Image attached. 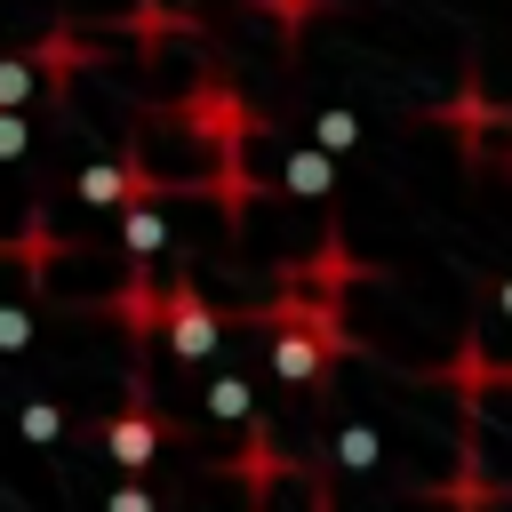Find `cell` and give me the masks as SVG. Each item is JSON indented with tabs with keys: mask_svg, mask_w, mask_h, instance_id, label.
I'll use <instances>...</instances> for the list:
<instances>
[{
	"mask_svg": "<svg viewBox=\"0 0 512 512\" xmlns=\"http://www.w3.org/2000/svg\"><path fill=\"white\" fill-rule=\"evenodd\" d=\"M168 432H176V424L160 416V400H152V376L136 368V376H128V400L104 416V432H96V440H104V456H112L120 472H144V464L160 456V440H168Z\"/></svg>",
	"mask_w": 512,
	"mask_h": 512,
	"instance_id": "obj_1",
	"label": "cell"
},
{
	"mask_svg": "<svg viewBox=\"0 0 512 512\" xmlns=\"http://www.w3.org/2000/svg\"><path fill=\"white\" fill-rule=\"evenodd\" d=\"M168 120H184L200 144H216V152H232V144H248V136H264V120L240 104V88H224V80H200L192 96H176L168 104Z\"/></svg>",
	"mask_w": 512,
	"mask_h": 512,
	"instance_id": "obj_2",
	"label": "cell"
},
{
	"mask_svg": "<svg viewBox=\"0 0 512 512\" xmlns=\"http://www.w3.org/2000/svg\"><path fill=\"white\" fill-rule=\"evenodd\" d=\"M160 336H168V352L192 368V360H208V352H216V336H224V312H216V304H208L192 280H168V328H160Z\"/></svg>",
	"mask_w": 512,
	"mask_h": 512,
	"instance_id": "obj_3",
	"label": "cell"
},
{
	"mask_svg": "<svg viewBox=\"0 0 512 512\" xmlns=\"http://www.w3.org/2000/svg\"><path fill=\"white\" fill-rule=\"evenodd\" d=\"M104 312H112V328H120L128 344H152V336L168 328V288H152L144 264H128V288H112Z\"/></svg>",
	"mask_w": 512,
	"mask_h": 512,
	"instance_id": "obj_4",
	"label": "cell"
},
{
	"mask_svg": "<svg viewBox=\"0 0 512 512\" xmlns=\"http://www.w3.org/2000/svg\"><path fill=\"white\" fill-rule=\"evenodd\" d=\"M280 472H288V456H280L272 424H264V416H256V424H240V456H232V480H240L248 496H264V488H280Z\"/></svg>",
	"mask_w": 512,
	"mask_h": 512,
	"instance_id": "obj_5",
	"label": "cell"
},
{
	"mask_svg": "<svg viewBox=\"0 0 512 512\" xmlns=\"http://www.w3.org/2000/svg\"><path fill=\"white\" fill-rule=\"evenodd\" d=\"M280 192H296V200H328L336 192V152L312 136V144H288L280 152Z\"/></svg>",
	"mask_w": 512,
	"mask_h": 512,
	"instance_id": "obj_6",
	"label": "cell"
},
{
	"mask_svg": "<svg viewBox=\"0 0 512 512\" xmlns=\"http://www.w3.org/2000/svg\"><path fill=\"white\" fill-rule=\"evenodd\" d=\"M120 256H128V264L168 256V216H160V192H144V200H128V208H120Z\"/></svg>",
	"mask_w": 512,
	"mask_h": 512,
	"instance_id": "obj_7",
	"label": "cell"
},
{
	"mask_svg": "<svg viewBox=\"0 0 512 512\" xmlns=\"http://www.w3.org/2000/svg\"><path fill=\"white\" fill-rule=\"evenodd\" d=\"M208 424H256V376H240V368L208 376Z\"/></svg>",
	"mask_w": 512,
	"mask_h": 512,
	"instance_id": "obj_8",
	"label": "cell"
},
{
	"mask_svg": "<svg viewBox=\"0 0 512 512\" xmlns=\"http://www.w3.org/2000/svg\"><path fill=\"white\" fill-rule=\"evenodd\" d=\"M48 256H72V240H56V232H48V216H32V224L8 240V264H16L24 280H40V272H48Z\"/></svg>",
	"mask_w": 512,
	"mask_h": 512,
	"instance_id": "obj_9",
	"label": "cell"
},
{
	"mask_svg": "<svg viewBox=\"0 0 512 512\" xmlns=\"http://www.w3.org/2000/svg\"><path fill=\"white\" fill-rule=\"evenodd\" d=\"M376 456H384V440H376V424H360V416H344V424H336V440H328V464H336V472H368Z\"/></svg>",
	"mask_w": 512,
	"mask_h": 512,
	"instance_id": "obj_10",
	"label": "cell"
},
{
	"mask_svg": "<svg viewBox=\"0 0 512 512\" xmlns=\"http://www.w3.org/2000/svg\"><path fill=\"white\" fill-rule=\"evenodd\" d=\"M32 56H40V72H48L56 88H64V80H72V72L88 64V32H64V24H56V32H48V40L32 48Z\"/></svg>",
	"mask_w": 512,
	"mask_h": 512,
	"instance_id": "obj_11",
	"label": "cell"
},
{
	"mask_svg": "<svg viewBox=\"0 0 512 512\" xmlns=\"http://www.w3.org/2000/svg\"><path fill=\"white\" fill-rule=\"evenodd\" d=\"M256 8L280 24V48H296V40H304V24H312V16H328L336 0H256Z\"/></svg>",
	"mask_w": 512,
	"mask_h": 512,
	"instance_id": "obj_12",
	"label": "cell"
},
{
	"mask_svg": "<svg viewBox=\"0 0 512 512\" xmlns=\"http://www.w3.org/2000/svg\"><path fill=\"white\" fill-rule=\"evenodd\" d=\"M24 440H32V448H56V440H64V400L32 392V400H24Z\"/></svg>",
	"mask_w": 512,
	"mask_h": 512,
	"instance_id": "obj_13",
	"label": "cell"
},
{
	"mask_svg": "<svg viewBox=\"0 0 512 512\" xmlns=\"http://www.w3.org/2000/svg\"><path fill=\"white\" fill-rule=\"evenodd\" d=\"M312 136H320V144H328V152H352V144H360V120H352V112H344V104H328V112H320V120H312Z\"/></svg>",
	"mask_w": 512,
	"mask_h": 512,
	"instance_id": "obj_14",
	"label": "cell"
},
{
	"mask_svg": "<svg viewBox=\"0 0 512 512\" xmlns=\"http://www.w3.org/2000/svg\"><path fill=\"white\" fill-rule=\"evenodd\" d=\"M32 64H40V56H8V64H0V104H24V96H32Z\"/></svg>",
	"mask_w": 512,
	"mask_h": 512,
	"instance_id": "obj_15",
	"label": "cell"
},
{
	"mask_svg": "<svg viewBox=\"0 0 512 512\" xmlns=\"http://www.w3.org/2000/svg\"><path fill=\"white\" fill-rule=\"evenodd\" d=\"M24 144H32V120L8 104V120H0V160H24Z\"/></svg>",
	"mask_w": 512,
	"mask_h": 512,
	"instance_id": "obj_16",
	"label": "cell"
},
{
	"mask_svg": "<svg viewBox=\"0 0 512 512\" xmlns=\"http://www.w3.org/2000/svg\"><path fill=\"white\" fill-rule=\"evenodd\" d=\"M0 344H8V352L32 344V304H8V312H0Z\"/></svg>",
	"mask_w": 512,
	"mask_h": 512,
	"instance_id": "obj_17",
	"label": "cell"
},
{
	"mask_svg": "<svg viewBox=\"0 0 512 512\" xmlns=\"http://www.w3.org/2000/svg\"><path fill=\"white\" fill-rule=\"evenodd\" d=\"M104 512H152V488H144V480H120V488L104 496Z\"/></svg>",
	"mask_w": 512,
	"mask_h": 512,
	"instance_id": "obj_18",
	"label": "cell"
},
{
	"mask_svg": "<svg viewBox=\"0 0 512 512\" xmlns=\"http://www.w3.org/2000/svg\"><path fill=\"white\" fill-rule=\"evenodd\" d=\"M496 304H504V320H512V272H504V280H496Z\"/></svg>",
	"mask_w": 512,
	"mask_h": 512,
	"instance_id": "obj_19",
	"label": "cell"
}]
</instances>
